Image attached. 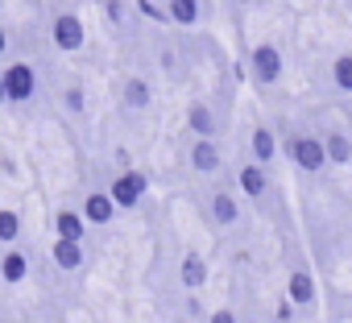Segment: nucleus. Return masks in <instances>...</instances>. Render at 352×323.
Wrapping results in <instances>:
<instances>
[{
    "label": "nucleus",
    "mask_w": 352,
    "mask_h": 323,
    "mask_svg": "<svg viewBox=\"0 0 352 323\" xmlns=\"http://www.w3.org/2000/svg\"><path fill=\"white\" fill-rule=\"evenodd\" d=\"M0 87H5V104H30L38 96V75L30 63H9L0 71Z\"/></svg>",
    "instance_id": "nucleus-1"
},
{
    "label": "nucleus",
    "mask_w": 352,
    "mask_h": 323,
    "mask_svg": "<svg viewBox=\"0 0 352 323\" xmlns=\"http://www.w3.org/2000/svg\"><path fill=\"white\" fill-rule=\"evenodd\" d=\"M286 153H290V162H294L302 175H319V170L327 166V157H323V141H319V137H311V133H294V137L286 141Z\"/></svg>",
    "instance_id": "nucleus-2"
},
{
    "label": "nucleus",
    "mask_w": 352,
    "mask_h": 323,
    "mask_svg": "<svg viewBox=\"0 0 352 323\" xmlns=\"http://www.w3.org/2000/svg\"><path fill=\"white\" fill-rule=\"evenodd\" d=\"M145 191H149V175L145 170H120L112 179V187H108V199L116 203V212H124V208H137L145 199Z\"/></svg>",
    "instance_id": "nucleus-3"
},
{
    "label": "nucleus",
    "mask_w": 352,
    "mask_h": 323,
    "mask_svg": "<svg viewBox=\"0 0 352 323\" xmlns=\"http://www.w3.org/2000/svg\"><path fill=\"white\" fill-rule=\"evenodd\" d=\"M50 42H54L63 54L83 50V42H87V25H83V17H79V13H58V17L50 21Z\"/></svg>",
    "instance_id": "nucleus-4"
},
{
    "label": "nucleus",
    "mask_w": 352,
    "mask_h": 323,
    "mask_svg": "<svg viewBox=\"0 0 352 323\" xmlns=\"http://www.w3.org/2000/svg\"><path fill=\"white\" fill-rule=\"evenodd\" d=\"M249 71L257 83H278L282 79V50L274 42H257L249 50Z\"/></svg>",
    "instance_id": "nucleus-5"
},
{
    "label": "nucleus",
    "mask_w": 352,
    "mask_h": 323,
    "mask_svg": "<svg viewBox=\"0 0 352 323\" xmlns=\"http://www.w3.org/2000/svg\"><path fill=\"white\" fill-rule=\"evenodd\" d=\"M83 224H112L116 220V203L108 199V191H91L87 199H83Z\"/></svg>",
    "instance_id": "nucleus-6"
},
{
    "label": "nucleus",
    "mask_w": 352,
    "mask_h": 323,
    "mask_svg": "<svg viewBox=\"0 0 352 323\" xmlns=\"http://www.w3.org/2000/svg\"><path fill=\"white\" fill-rule=\"evenodd\" d=\"M236 183H241V191L249 199H265V191H270V175L257 166V162H245V166L236 170Z\"/></svg>",
    "instance_id": "nucleus-7"
},
{
    "label": "nucleus",
    "mask_w": 352,
    "mask_h": 323,
    "mask_svg": "<svg viewBox=\"0 0 352 323\" xmlns=\"http://www.w3.org/2000/svg\"><path fill=\"white\" fill-rule=\"evenodd\" d=\"M50 257L63 274H75L83 269V245L79 241H50Z\"/></svg>",
    "instance_id": "nucleus-8"
},
{
    "label": "nucleus",
    "mask_w": 352,
    "mask_h": 323,
    "mask_svg": "<svg viewBox=\"0 0 352 323\" xmlns=\"http://www.w3.org/2000/svg\"><path fill=\"white\" fill-rule=\"evenodd\" d=\"M54 232H58V241H79V245H83L87 224H83V216H79L75 208H58V212H54Z\"/></svg>",
    "instance_id": "nucleus-9"
},
{
    "label": "nucleus",
    "mask_w": 352,
    "mask_h": 323,
    "mask_svg": "<svg viewBox=\"0 0 352 323\" xmlns=\"http://www.w3.org/2000/svg\"><path fill=\"white\" fill-rule=\"evenodd\" d=\"M249 149H253V162L261 170H270V162L278 157V137L261 124V129H253V141H249Z\"/></svg>",
    "instance_id": "nucleus-10"
},
{
    "label": "nucleus",
    "mask_w": 352,
    "mask_h": 323,
    "mask_svg": "<svg viewBox=\"0 0 352 323\" xmlns=\"http://www.w3.org/2000/svg\"><path fill=\"white\" fill-rule=\"evenodd\" d=\"M199 17H204L199 0H166V21H174V25L191 30V25H199Z\"/></svg>",
    "instance_id": "nucleus-11"
},
{
    "label": "nucleus",
    "mask_w": 352,
    "mask_h": 323,
    "mask_svg": "<svg viewBox=\"0 0 352 323\" xmlns=\"http://www.w3.org/2000/svg\"><path fill=\"white\" fill-rule=\"evenodd\" d=\"M220 149H216V141H195L191 145V166H195V175H216L220 170Z\"/></svg>",
    "instance_id": "nucleus-12"
},
{
    "label": "nucleus",
    "mask_w": 352,
    "mask_h": 323,
    "mask_svg": "<svg viewBox=\"0 0 352 323\" xmlns=\"http://www.w3.org/2000/svg\"><path fill=\"white\" fill-rule=\"evenodd\" d=\"M187 124H191L195 141H212V137H216V116H212V108H208V104H191Z\"/></svg>",
    "instance_id": "nucleus-13"
},
{
    "label": "nucleus",
    "mask_w": 352,
    "mask_h": 323,
    "mask_svg": "<svg viewBox=\"0 0 352 323\" xmlns=\"http://www.w3.org/2000/svg\"><path fill=\"white\" fill-rule=\"evenodd\" d=\"M212 220H216L220 228H232V224L241 220V203H236L228 191H216V195H212Z\"/></svg>",
    "instance_id": "nucleus-14"
},
{
    "label": "nucleus",
    "mask_w": 352,
    "mask_h": 323,
    "mask_svg": "<svg viewBox=\"0 0 352 323\" xmlns=\"http://www.w3.org/2000/svg\"><path fill=\"white\" fill-rule=\"evenodd\" d=\"M25 274H30V257H25L21 249H9L5 257H0V278H5L9 286L25 282Z\"/></svg>",
    "instance_id": "nucleus-15"
},
{
    "label": "nucleus",
    "mask_w": 352,
    "mask_h": 323,
    "mask_svg": "<svg viewBox=\"0 0 352 323\" xmlns=\"http://www.w3.org/2000/svg\"><path fill=\"white\" fill-rule=\"evenodd\" d=\"M319 141H323V157L331 162V166H348V162H352V141L344 133H327Z\"/></svg>",
    "instance_id": "nucleus-16"
},
{
    "label": "nucleus",
    "mask_w": 352,
    "mask_h": 323,
    "mask_svg": "<svg viewBox=\"0 0 352 323\" xmlns=\"http://www.w3.org/2000/svg\"><path fill=\"white\" fill-rule=\"evenodd\" d=\"M179 278H183V286H187V290H199V286L208 282V261H204L199 253H187V257H183V265H179Z\"/></svg>",
    "instance_id": "nucleus-17"
},
{
    "label": "nucleus",
    "mask_w": 352,
    "mask_h": 323,
    "mask_svg": "<svg viewBox=\"0 0 352 323\" xmlns=\"http://www.w3.org/2000/svg\"><path fill=\"white\" fill-rule=\"evenodd\" d=\"M124 104H129V108H149V104H153V87H149L141 75H129V79H124Z\"/></svg>",
    "instance_id": "nucleus-18"
},
{
    "label": "nucleus",
    "mask_w": 352,
    "mask_h": 323,
    "mask_svg": "<svg viewBox=\"0 0 352 323\" xmlns=\"http://www.w3.org/2000/svg\"><path fill=\"white\" fill-rule=\"evenodd\" d=\"M17 236H21V212L17 208H0V245H17Z\"/></svg>",
    "instance_id": "nucleus-19"
},
{
    "label": "nucleus",
    "mask_w": 352,
    "mask_h": 323,
    "mask_svg": "<svg viewBox=\"0 0 352 323\" xmlns=\"http://www.w3.org/2000/svg\"><path fill=\"white\" fill-rule=\"evenodd\" d=\"M290 302H298V307H311L315 302V282H311V274H290Z\"/></svg>",
    "instance_id": "nucleus-20"
},
{
    "label": "nucleus",
    "mask_w": 352,
    "mask_h": 323,
    "mask_svg": "<svg viewBox=\"0 0 352 323\" xmlns=\"http://www.w3.org/2000/svg\"><path fill=\"white\" fill-rule=\"evenodd\" d=\"M331 83L352 96V54H340V58L331 63Z\"/></svg>",
    "instance_id": "nucleus-21"
},
{
    "label": "nucleus",
    "mask_w": 352,
    "mask_h": 323,
    "mask_svg": "<svg viewBox=\"0 0 352 323\" xmlns=\"http://www.w3.org/2000/svg\"><path fill=\"white\" fill-rule=\"evenodd\" d=\"M63 108H67V112H83V108H87V91H83L79 83H71V87L63 91Z\"/></svg>",
    "instance_id": "nucleus-22"
},
{
    "label": "nucleus",
    "mask_w": 352,
    "mask_h": 323,
    "mask_svg": "<svg viewBox=\"0 0 352 323\" xmlns=\"http://www.w3.org/2000/svg\"><path fill=\"white\" fill-rule=\"evenodd\" d=\"M137 9H141V17H149V21H166V9H157L153 0H137Z\"/></svg>",
    "instance_id": "nucleus-23"
},
{
    "label": "nucleus",
    "mask_w": 352,
    "mask_h": 323,
    "mask_svg": "<svg viewBox=\"0 0 352 323\" xmlns=\"http://www.w3.org/2000/svg\"><path fill=\"white\" fill-rule=\"evenodd\" d=\"M104 13H108V21H124V0H104Z\"/></svg>",
    "instance_id": "nucleus-24"
},
{
    "label": "nucleus",
    "mask_w": 352,
    "mask_h": 323,
    "mask_svg": "<svg viewBox=\"0 0 352 323\" xmlns=\"http://www.w3.org/2000/svg\"><path fill=\"white\" fill-rule=\"evenodd\" d=\"M208 323H236V311H232V307H216V311L208 315Z\"/></svg>",
    "instance_id": "nucleus-25"
},
{
    "label": "nucleus",
    "mask_w": 352,
    "mask_h": 323,
    "mask_svg": "<svg viewBox=\"0 0 352 323\" xmlns=\"http://www.w3.org/2000/svg\"><path fill=\"white\" fill-rule=\"evenodd\" d=\"M0 54H9V30L0 25Z\"/></svg>",
    "instance_id": "nucleus-26"
},
{
    "label": "nucleus",
    "mask_w": 352,
    "mask_h": 323,
    "mask_svg": "<svg viewBox=\"0 0 352 323\" xmlns=\"http://www.w3.org/2000/svg\"><path fill=\"white\" fill-rule=\"evenodd\" d=\"M0 108H5V87H0Z\"/></svg>",
    "instance_id": "nucleus-27"
},
{
    "label": "nucleus",
    "mask_w": 352,
    "mask_h": 323,
    "mask_svg": "<svg viewBox=\"0 0 352 323\" xmlns=\"http://www.w3.org/2000/svg\"><path fill=\"white\" fill-rule=\"evenodd\" d=\"M241 5H253V0H241Z\"/></svg>",
    "instance_id": "nucleus-28"
},
{
    "label": "nucleus",
    "mask_w": 352,
    "mask_h": 323,
    "mask_svg": "<svg viewBox=\"0 0 352 323\" xmlns=\"http://www.w3.org/2000/svg\"><path fill=\"white\" fill-rule=\"evenodd\" d=\"M0 9H5V0H0Z\"/></svg>",
    "instance_id": "nucleus-29"
}]
</instances>
